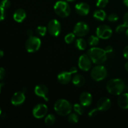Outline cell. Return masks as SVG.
Listing matches in <instances>:
<instances>
[{
	"mask_svg": "<svg viewBox=\"0 0 128 128\" xmlns=\"http://www.w3.org/2000/svg\"><path fill=\"white\" fill-rule=\"evenodd\" d=\"M88 55L91 61L96 64H102L107 60V53L104 50L93 47L88 51Z\"/></svg>",
	"mask_w": 128,
	"mask_h": 128,
	"instance_id": "1",
	"label": "cell"
},
{
	"mask_svg": "<svg viewBox=\"0 0 128 128\" xmlns=\"http://www.w3.org/2000/svg\"><path fill=\"white\" fill-rule=\"evenodd\" d=\"M108 92L112 95H120L125 89V84L121 79H112L106 84Z\"/></svg>",
	"mask_w": 128,
	"mask_h": 128,
	"instance_id": "2",
	"label": "cell"
},
{
	"mask_svg": "<svg viewBox=\"0 0 128 128\" xmlns=\"http://www.w3.org/2000/svg\"><path fill=\"white\" fill-rule=\"evenodd\" d=\"M54 109L58 114L61 116H66L70 114L72 110V106L68 101L60 99L55 102Z\"/></svg>",
	"mask_w": 128,
	"mask_h": 128,
	"instance_id": "3",
	"label": "cell"
},
{
	"mask_svg": "<svg viewBox=\"0 0 128 128\" xmlns=\"http://www.w3.org/2000/svg\"><path fill=\"white\" fill-rule=\"evenodd\" d=\"M54 10L56 14L61 18L68 17L71 12V8L67 2L64 1H58L54 6Z\"/></svg>",
	"mask_w": 128,
	"mask_h": 128,
	"instance_id": "4",
	"label": "cell"
},
{
	"mask_svg": "<svg viewBox=\"0 0 128 128\" xmlns=\"http://www.w3.org/2000/svg\"><path fill=\"white\" fill-rule=\"evenodd\" d=\"M108 72L104 66L98 64L92 69L91 71V76L93 80L96 81H101L107 76Z\"/></svg>",
	"mask_w": 128,
	"mask_h": 128,
	"instance_id": "5",
	"label": "cell"
},
{
	"mask_svg": "<svg viewBox=\"0 0 128 128\" xmlns=\"http://www.w3.org/2000/svg\"><path fill=\"white\" fill-rule=\"evenodd\" d=\"M41 41L38 37L31 36L29 37L25 43V48L28 52H34L38 51L41 47Z\"/></svg>",
	"mask_w": 128,
	"mask_h": 128,
	"instance_id": "6",
	"label": "cell"
},
{
	"mask_svg": "<svg viewBox=\"0 0 128 128\" xmlns=\"http://www.w3.org/2000/svg\"><path fill=\"white\" fill-rule=\"evenodd\" d=\"M112 34V30L108 25H100L96 29V35L98 36L99 38L107 40L110 38Z\"/></svg>",
	"mask_w": 128,
	"mask_h": 128,
	"instance_id": "7",
	"label": "cell"
},
{
	"mask_svg": "<svg viewBox=\"0 0 128 128\" xmlns=\"http://www.w3.org/2000/svg\"><path fill=\"white\" fill-rule=\"evenodd\" d=\"M90 31L89 26L84 22L80 21L77 22L74 27L73 32L78 37H82L88 34Z\"/></svg>",
	"mask_w": 128,
	"mask_h": 128,
	"instance_id": "8",
	"label": "cell"
},
{
	"mask_svg": "<svg viewBox=\"0 0 128 128\" xmlns=\"http://www.w3.org/2000/svg\"><path fill=\"white\" fill-rule=\"evenodd\" d=\"M48 31L52 36H58L61 31V26L57 20H52L48 22L47 26Z\"/></svg>",
	"mask_w": 128,
	"mask_h": 128,
	"instance_id": "9",
	"label": "cell"
},
{
	"mask_svg": "<svg viewBox=\"0 0 128 128\" xmlns=\"http://www.w3.org/2000/svg\"><path fill=\"white\" fill-rule=\"evenodd\" d=\"M48 109L44 104H38L34 107L32 110V115L37 119H41L47 114Z\"/></svg>",
	"mask_w": 128,
	"mask_h": 128,
	"instance_id": "10",
	"label": "cell"
},
{
	"mask_svg": "<svg viewBox=\"0 0 128 128\" xmlns=\"http://www.w3.org/2000/svg\"><path fill=\"white\" fill-rule=\"evenodd\" d=\"M78 66L80 70L84 71H88L91 67V60L88 55L82 54L78 60Z\"/></svg>",
	"mask_w": 128,
	"mask_h": 128,
	"instance_id": "11",
	"label": "cell"
},
{
	"mask_svg": "<svg viewBox=\"0 0 128 128\" xmlns=\"http://www.w3.org/2000/svg\"><path fill=\"white\" fill-rule=\"evenodd\" d=\"M34 93L36 96L42 98L46 101H49V91L48 88L44 84H38L35 87Z\"/></svg>",
	"mask_w": 128,
	"mask_h": 128,
	"instance_id": "12",
	"label": "cell"
},
{
	"mask_svg": "<svg viewBox=\"0 0 128 128\" xmlns=\"http://www.w3.org/2000/svg\"><path fill=\"white\" fill-rule=\"evenodd\" d=\"M75 10H76V12L80 16H86L88 14L90 11V5L86 2H79L76 4L75 6Z\"/></svg>",
	"mask_w": 128,
	"mask_h": 128,
	"instance_id": "13",
	"label": "cell"
},
{
	"mask_svg": "<svg viewBox=\"0 0 128 128\" xmlns=\"http://www.w3.org/2000/svg\"><path fill=\"white\" fill-rule=\"evenodd\" d=\"M25 99H26V97H25L24 92L22 91H18V92H15L12 96L11 102L14 106H20L23 104Z\"/></svg>",
	"mask_w": 128,
	"mask_h": 128,
	"instance_id": "14",
	"label": "cell"
},
{
	"mask_svg": "<svg viewBox=\"0 0 128 128\" xmlns=\"http://www.w3.org/2000/svg\"><path fill=\"white\" fill-rule=\"evenodd\" d=\"M111 106V100L106 97L101 98L97 102V108L99 111H106L110 110Z\"/></svg>",
	"mask_w": 128,
	"mask_h": 128,
	"instance_id": "15",
	"label": "cell"
},
{
	"mask_svg": "<svg viewBox=\"0 0 128 128\" xmlns=\"http://www.w3.org/2000/svg\"><path fill=\"white\" fill-rule=\"evenodd\" d=\"M80 103L84 107L90 106L92 102V96L90 92H83L80 96Z\"/></svg>",
	"mask_w": 128,
	"mask_h": 128,
	"instance_id": "16",
	"label": "cell"
},
{
	"mask_svg": "<svg viewBox=\"0 0 128 128\" xmlns=\"http://www.w3.org/2000/svg\"><path fill=\"white\" fill-rule=\"evenodd\" d=\"M58 81L62 84H67L72 79V74L70 71L61 72L58 75Z\"/></svg>",
	"mask_w": 128,
	"mask_h": 128,
	"instance_id": "17",
	"label": "cell"
},
{
	"mask_svg": "<svg viewBox=\"0 0 128 128\" xmlns=\"http://www.w3.org/2000/svg\"><path fill=\"white\" fill-rule=\"evenodd\" d=\"M119 98L118 99V104L123 110H128V93H121L119 95Z\"/></svg>",
	"mask_w": 128,
	"mask_h": 128,
	"instance_id": "18",
	"label": "cell"
},
{
	"mask_svg": "<svg viewBox=\"0 0 128 128\" xmlns=\"http://www.w3.org/2000/svg\"><path fill=\"white\" fill-rule=\"evenodd\" d=\"M26 17V11L23 9H18L14 12L13 14V18L15 21L18 22H21L25 20Z\"/></svg>",
	"mask_w": 128,
	"mask_h": 128,
	"instance_id": "19",
	"label": "cell"
},
{
	"mask_svg": "<svg viewBox=\"0 0 128 128\" xmlns=\"http://www.w3.org/2000/svg\"><path fill=\"white\" fill-rule=\"evenodd\" d=\"M72 82L77 87H82L85 84V79L82 75L75 74L72 78Z\"/></svg>",
	"mask_w": 128,
	"mask_h": 128,
	"instance_id": "20",
	"label": "cell"
},
{
	"mask_svg": "<svg viewBox=\"0 0 128 128\" xmlns=\"http://www.w3.org/2000/svg\"><path fill=\"white\" fill-rule=\"evenodd\" d=\"M93 17L98 21H103L106 18V13L104 10L99 9L94 12Z\"/></svg>",
	"mask_w": 128,
	"mask_h": 128,
	"instance_id": "21",
	"label": "cell"
},
{
	"mask_svg": "<svg viewBox=\"0 0 128 128\" xmlns=\"http://www.w3.org/2000/svg\"><path fill=\"white\" fill-rule=\"evenodd\" d=\"M75 46H76V48L78 50L83 51L86 49V46H87V44H86V41L84 40H83L82 38H78L76 40Z\"/></svg>",
	"mask_w": 128,
	"mask_h": 128,
	"instance_id": "22",
	"label": "cell"
},
{
	"mask_svg": "<svg viewBox=\"0 0 128 128\" xmlns=\"http://www.w3.org/2000/svg\"><path fill=\"white\" fill-rule=\"evenodd\" d=\"M55 121H56V118L52 114H50L45 118L44 122L47 126H52L54 124Z\"/></svg>",
	"mask_w": 128,
	"mask_h": 128,
	"instance_id": "23",
	"label": "cell"
},
{
	"mask_svg": "<svg viewBox=\"0 0 128 128\" xmlns=\"http://www.w3.org/2000/svg\"><path fill=\"white\" fill-rule=\"evenodd\" d=\"M100 39L98 36H94V35H91L88 40V42L89 44L91 46H96V45L98 44Z\"/></svg>",
	"mask_w": 128,
	"mask_h": 128,
	"instance_id": "24",
	"label": "cell"
},
{
	"mask_svg": "<svg viewBox=\"0 0 128 128\" xmlns=\"http://www.w3.org/2000/svg\"><path fill=\"white\" fill-rule=\"evenodd\" d=\"M84 106H82L81 103L80 104H74V106H72V108H73L74 111L76 113L80 115L83 114V113L84 112Z\"/></svg>",
	"mask_w": 128,
	"mask_h": 128,
	"instance_id": "25",
	"label": "cell"
},
{
	"mask_svg": "<svg viewBox=\"0 0 128 128\" xmlns=\"http://www.w3.org/2000/svg\"><path fill=\"white\" fill-rule=\"evenodd\" d=\"M68 120L71 124H76L79 121L78 116L76 113H70L68 115Z\"/></svg>",
	"mask_w": 128,
	"mask_h": 128,
	"instance_id": "26",
	"label": "cell"
},
{
	"mask_svg": "<svg viewBox=\"0 0 128 128\" xmlns=\"http://www.w3.org/2000/svg\"><path fill=\"white\" fill-rule=\"evenodd\" d=\"M48 31L47 28L45 27V26H40L36 28V32L38 35L40 36H44L46 35V32Z\"/></svg>",
	"mask_w": 128,
	"mask_h": 128,
	"instance_id": "27",
	"label": "cell"
},
{
	"mask_svg": "<svg viewBox=\"0 0 128 128\" xmlns=\"http://www.w3.org/2000/svg\"><path fill=\"white\" fill-rule=\"evenodd\" d=\"M76 35L74 32H70L66 34L64 37V41L67 44H71L74 41Z\"/></svg>",
	"mask_w": 128,
	"mask_h": 128,
	"instance_id": "28",
	"label": "cell"
},
{
	"mask_svg": "<svg viewBox=\"0 0 128 128\" xmlns=\"http://www.w3.org/2000/svg\"><path fill=\"white\" fill-rule=\"evenodd\" d=\"M109 2V0H97L96 1V6L100 8L106 7Z\"/></svg>",
	"mask_w": 128,
	"mask_h": 128,
	"instance_id": "29",
	"label": "cell"
},
{
	"mask_svg": "<svg viewBox=\"0 0 128 128\" xmlns=\"http://www.w3.org/2000/svg\"><path fill=\"white\" fill-rule=\"evenodd\" d=\"M119 19L118 16L116 13H111L108 16V20L111 22H116Z\"/></svg>",
	"mask_w": 128,
	"mask_h": 128,
	"instance_id": "30",
	"label": "cell"
},
{
	"mask_svg": "<svg viewBox=\"0 0 128 128\" xmlns=\"http://www.w3.org/2000/svg\"><path fill=\"white\" fill-rule=\"evenodd\" d=\"M0 6H1L2 8H3L4 10L6 9L9 8L11 6V2L9 0H2L0 3Z\"/></svg>",
	"mask_w": 128,
	"mask_h": 128,
	"instance_id": "31",
	"label": "cell"
},
{
	"mask_svg": "<svg viewBox=\"0 0 128 128\" xmlns=\"http://www.w3.org/2000/svg\"><path fill=\"white\" fill-rule=\"evenodd\" d=\"M126 26L124 24H120L117 26L116 29V31L118 33H122V32H124L126 31Z\"/></svg>",
	"mask_w": 128,
	"mask_h": 128,
	"instance_id": "32",
	"label": "cell"
},
{
	"mask_svg": "<svg viewBox=\"0 0 128 128\" xmlns=\"http://www.w3.org/2000/svg\"><path fill=\"white\" fill-rule=\"evenodd\" d=\"M98 111H99V110L98 108L93 109V110H91V111L89 112L88 116H90V117H91V118L94 117V116H96V115L98 114Z\"/></svg>",
	"mask_w": 128,
	"mask_h": 128,
	"instance_id": "33",
	"label": "cell"
},
{
	"mask_svg": "<svg viewBox=\"0 0 128 128\" xmlns=\"http://www.w3.org/2000/svg\"><path fill=\"white\" fill-rule=\"evenodd\" d=\"M5 18V10L0 6V21H2Z\"/></svg>",
	"mask_w": 128,
	"mask_h": 128,
	"instance_id": "34",
	"label": "cell"
},
{
	"mask_svg": "<svg viewBox=\"0 0 128 128\" xmlns=\"http://www.w3.org/2000/svg\"><path fill=\"white\" fill-rule=\"evenodd\" d=\"M6 76V71L2 68H0V80H2Z\"/></svg>",
	"mask_w": 128,
	"mask_h": 128,
	"instance_id": "35",
	"label": "cell"
},
{
	"mask_svg": "<svg viewBox=\"0 0 128 128\" xmlns=\"http://www.w3.org/2000/svg\"><path fill=\"white\" fill-rule=\"evenodd\" d=\"M123 23L126 27L128 28V12H126L123 17Z\"/></svg>",
	"mask_w": 128,
	"mask_h": 128,
	"instance_id": "36",
	"label": "cell"
},
{
	"mask_svg": "<svg viewBox=\"0 0 128 128\" xmlns=\"http://www.w3.org/2000/svg\"><path fill=\"white\" fill-rule=\"evenodd\" d=\"M105 51H106V53H111V52H112V51H113V48H112V46H106V48H105L104 49Z\"/></svg>",
	"mask_w": 128,
	"mask_h": 128,
	"instance_id": "37",
	"label": "cell"
},
{
	"mask_svg": "<svg viewBox=\"0 0 128 128\" xmlns=\"http://www.w3.org/2000/svg\"><path fill=\"white\" fill-rule=\"evenodd\" d=\"M123 56L126 59L128 60V46H126L123 50Z\"/></svg>",
	"mask_w": 128,
	"mask_h": 128,
	"instance_id": "38",
	"label": "cell"
},
{
	"mask_svg": "<svg viewBox=\"0 0 128 128\" xmlns=\"http://www.w3.org/2000/svg\"><path fill=\"white\" fill-rule=\"evenodd\" d=\"M70 72H71V74H76V72H78V70L76 67H72L70 70Z\"/></svg>",
	"mask_w": 128,
	"mask_h": 128,
	"instance_id": "39",
	"label": "cell"
},
{
	"mask_svg": "<svg viewBox=\"0 0 128 128\" xmlns=\"http://www.w3.org/2000/svg\"><path fill=\"white\" fill-rule=\"evenodd\" d=\"M27 35H28V38L29 37H31V36H33V32H32V30H28V31H27Z\"/></svg>",
	"mask_w": 128,
	"mask_h": 128,
	"instance_id": "40",
	"label": "cell"
},
{
	"mask_svg": "<svg viewBox=\"0 0 128 128\" xmlns=\"http://www.w3.org/2000/svg\"><path fill=\"white\" fill-rule=\"evenodd\" d=\"M4 55V52L2 51V50H0V58H1Z\"/></svg>",
	"mask_w": 128,
	"mask_h": 128,
	"instance_id": "41",
	"label": "cell"
},
{
	"mask_svg": "<svg viewBox=\"0 0 128 128\" xmlns=\"http://www.w3.org/2000/svg\"><path fill=\"white\" fill-rule=\"evenodd\" d=\"M123 2L126 6L128 7V0H123Z\"/></svg>",
	"mask_w": 128,
	"mask_h": 128,
	"instance_id": "42",
	"label": "cell"
},
{
	"mask_svg": "<svg viewBox=\"0 0 128 128\" xmlns=\"http://www.w3.org/2000/svg\"><path fill=\"white\" fill-rule=\"evenodd\" d=\"M125 69H126V71L128 72V61L126 63V64H125Z\"/></svg>",
	"mask_w": 128,
	"mask_h": 128,
	"instance_id": "43",
	"label": "cell"
},
{
	"mask_svg": "<svg viewBox=\"0 0 128 128\" xmlns=\"http://www.w3.org/2000/svg\"><path fill=\"white\" fill-rule=\"evenodd\" d=\"M126 36L128 38V28L126 30Z\"/></svg>",
	"mask_w": 128,
	"mask_h": 128,
	"instance_id": "44",
	"label": "cell"
},
{
	"mask_svg": "<svg viewBox=\"0 0 128 128\" xmlns=\"http://www.w3.org/2000/svg\"><path fill=\"white\" fill-rule=\"evenodd\" d=\"M66 1H67L68 2H74V1H76V0H66Z\"/></svg>",
	"mask_w": 128,
	"mask_h": 128,
	"instance_id": "45",
	"label": "cell"
},
{
	"mask_svg": "<svg viewBox=\"0 0 128 128\" xmlns=\"http://www.w3.org/2000/svg\"><path fill=\"white\" fill-rule=\"evenodd\" d=\"M1 87H2V84H0V92H1Z\"/></svg>",
	"mask_w": 128,
	"mask_h": 128,
	"instance_id": "46",
	"label": "cell"
},
{
	"mask_svg": "<svg viewBox=\"0 0 128 128\" xmlns=\"http://www.w3.org/2000/svg\"><path fill=\"white\" fill-rule=\"evenodd\" d=\"M1 114V109H0V115Z\"/></svg>",
	"mask_w": 128,
	"mask_h": 128,
	"instance_id": "47",
	"label": "cell"
}]
</instances>
